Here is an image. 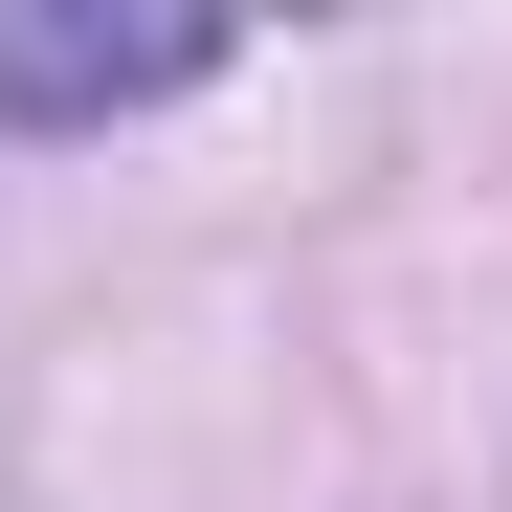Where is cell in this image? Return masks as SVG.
<instances>
[{"mask_svg":"<svg viewBox=\"0 0 512 512\" xmlns=\"http://www.w3.org/2000/svg\"><path fill=\"white\" fill-rule=\"evenodd\" d=\"M201 67H223L201 0H134V23H90V0H0V112H45V134L156 112V90H201Z\"/></svg>","mask_w":512,"mask_h":512,"instance_id":"obj_1","label":"cell"}]
</instances>
